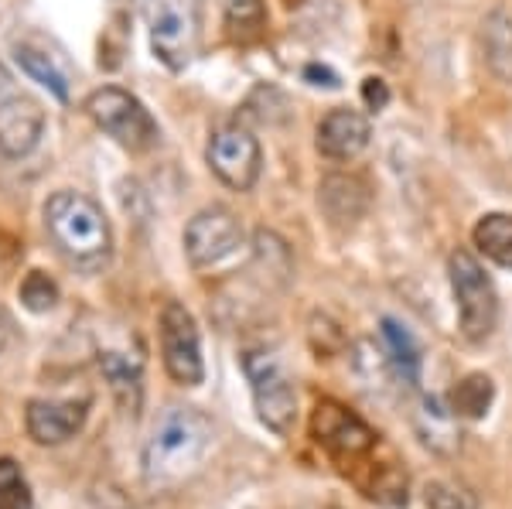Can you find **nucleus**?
Returning <instances> with one entry per match:
<instances>
[{
  "instance_id": "9d476101",
  "label": "nucleus",
  "mask_w": 512,
  "mask_h": 509,
  "mask_svg": "<svg viewBox=\"0 0 512 509\" xmlns=\"http://www.w3.org/2000/svg\"><path fill=\"white\" fill-rule=\"evenodd\" d=\"M311 431H315L318 445L335 458V462H355V458H369L376 448V434L352 414L349 407L335 404V400H321L311 417Z\"/></svg>"
},
{
  "instance_id": "b1692460",
  "label": "nucleus",
  "mask_w": 512,
  "mask_h": 509,
  "mask_svg": "<svg viewBox=\"0 0 512 509\" xmlns=\"http://www.w3.org/2000/svg\"><path fill=\"white\" fill-rule=\"evenodd\" d=\"M21 301H24V308L38 311V315L41 311H52L59 305V287H55V281L48 274L31 270V274L21 281Z\"/></svg>"
},
{
  "instance_id": "0eeeda50",
  "label": "nucleus",
  "mask_w": 512,
  "mask_h": 509,
  "mask_svg": "<svg viewBox=\"0 0 512 509\" xmlns=\"http://www.w3.org/2000/svg\"><path fill=\"white\" fill-rule=\"evenodd\" d=\"M161 356L168 376L181 387H198L205 380V359H202V339L192 311L178 301H168L161 308Z\"/></svg>"
},
{
  "instance_id": "a878e982",
  "label": "nucleus",
  "mask_w": 512,
  "mask_h": 509,
  "mask_svg": "<svg viewBox=\"0 0 512 509\" xmlns=\"http://www.w3.org/2000/svg\"><path fill=\"white\" fill-rule=\"evenodd\" d=\"M11 93H14V79H11V72H7V65L0 62V100H7Z\"/></svg>"
},
{
  "instance_id": "bb28decb",
  "label": "nucleus",
  "mask_w": 512,
  "mask_h": 509,
  "mask_svg": "<svg viewBox=\"0 0 512 509\" xmlns=\"http://www.w3.org/2000/svg\"><path fill=\"white\" fill-rule=\"evenodd\" d=\"M7 318H4V311H0V352H4V346H7Z\"/></svg>"
},
{
  "instance_id": "7ed1b4c3",
  "label": "nucleus",
  "mask_w": 512,
  "mask_h": 509,
  "mask_svg": "<svg viewBox=\"0 0 512 509\" xmlns=\"http://www.w3.org/2000/svg\"><path fill=\"white\" fill-rule=\"evenodd\" d=\"M202 0H144L151 52L168 72H185L202 48Z\"/></svg>"
},
{
  "instance_id": "f3484780",
  "label": "nucleus",
  "mask_w": 512,
  "mask_h": 509,
  "mask_svg": "<svg viewBox=\"0 0 512 509\" xmlns=\"http://www.w3.org/2000/svg\"><path fill=\"white\" fill-rule=\"evenodd\" d=\"M417 434L427 448L451 455L458 448V414L441 397H424L417 410Z\"/></svg>"
},
{
  "instance_id": "39448f33",
  "label": "nucleus",
  "mask_w": 512,
  "mask_h": 509,
  "mask_svg": "<svg viewBox=\"0 0 512 509\" xmlns=\"http://www.w3.org/2000/svg\"><path fill=\"white\" fill-rule=\"evenodd\" d=\"M86 113L93 117V123L103 134H110L127 151H147V147L158 144V120L127 89L120 86L96 89L86 100Z\"/></svg>"
},
{
  "instance_id": "dca6fc26",
  "label": "nucleus",
  "mask_w": 512,
  "mask_h": 509,
  "mask_svg": "<svg viewBox=\"0 0 512 509\" xmlns=\"http://www.w3.org/2000/svg\"><path fill=\"white\" fill-rule=\"evenodd\" d=\"M14 62L28 72L38 86H45L55 100L69 103V72L59 62V55H48L45 48L31 45V41H14Z\"/></svg>"
},
{
  "instance_id": "20e7f679",
  "label": "nucleus",
  "mask_w": 512,
  "mask_h": 509,
  "mask_svg": "<svg viewBox=\"0 0 512 509\" xmlns=\"http://www.w3.org/2000/svg\"><path fill=\"white\" fill-rule=\"evenodd\" d=\"M454 305H458V328L468 342H485L499 325V294L492 277L468 250H454L448 260Z\"/></svg>"
},
{
  "instance_id": "ddd939ff",
  "label": "nucleus",
  "mask_w": 512,
  "mask_h": 509,
  "mask_svg": "<svg viewBox=\"0 0 512 509\" xmlns=\"http://www.w3.org/2000/svg\"><path fill=\"white\" fill-rule=\"evenodd\" d=\"M86 414L89 400H31L24 410V424L38 445H62L82 431Z\"/></svg>"
},
{
  "instance_id": "6ab92c4d",
  "label": "nucleus",
  "mask_w": 512,
  "mask_h": 509,
  "mask_svg": "<svg viewBox=\"0 0 512 509\" xmlns=\"http://www.w3.org/2000/svg\"><path fill=\"white\" fill-rule=\"evenodd\" d=\"M472 240L485 260H492L495 267L512 270V216L509 212H489L475 223Z\"/></svg>"
},
{
  "instance_id": "f8f14e48",
  "label": "nucleus",
  "mask_w": 512,
  "mask_h": 509,
  "mask_svg": "<svg viewBox=\"0 0 512 509\" xmlns=\"http://www.w3.org/2000/svg\"><path fill=\"white\" fill-rule=\"evenodd\" d=\"M369 137H373L369 117L359 110H352V106H335V110H328L315 130L318 154L328 161L359 158V154L369 147Z\"/></svg>"
},
{
  "instance_id": "a211bd4d",
  "label": "nucleus",
  "mask_w": 512,
  "mask_h": 509,
  "mask_svg": "<svg viewBox=\"0 0 512 509\" xmlns=\"http://www.w3.org/2000/svg\"><path fill=\"white\" fill-rule=\"evenodd\" d=\"M383 346H386V359H390L393 373L400 376L407 387H417L420 383V346L410 335L407 325H400L396 318H383Z\"/></svg>"
},
{
  "instance_id": "4468645a",
  "label": "nucleus",
  "mask_w": 512,
  "mask_h": 509,
  "mask_svg": "<svg viewBox=\"0 0 512 509\" xmlns=\"http://www.w3.org/2000/svg\"><path fill=\"white\" fill-rule=\"evenodd\" d=\"M318 205L335 229H352L369 209V188L355 175H328L318 185Z\"/></svg>"
},
{
  "instance_id": "aec40b11",
  "label": "nucleus",
  "mask_w": 512,
  "mask_h": 509,
  "mask_svg": "<svg viewBox=\"0 0 512 509\" xmlns=\"http://www.w3.org/2000/svg\"><path fill=\"white\" fill-rule=\"evenodd\" d=\"M99 369H103V376L110 380V387L120 397V404L137 410V404H140V359H130V356H123V352H103V356H99Z\"/></svg>"
},
{
  "instance_id": "6e6552de",
  "label": "nucleus",
  "mask_w": 512,
  "mask_h": 509,
  "mask_svg": "<svg viewBox=\"0 0 512 509\" xmlns=\"http://www.w3.org/2000/svg\"><path fill=\"white\" fill-rule=\"evenodd\" d=\"M205 161H209L212 175L219 178L222 185H229L233 192H250L260 178V144L246 127L239 123H222V127L212 130L209 147H205Z\"/></svg>"
},
{
  "instance_id": "9b49d317",
  "label": "nucleus",
  "mask_w": 512,
  "mask_h": 509,
  "mask_svg": "<svg viewBox=\"0 0 512 509\" xmlns=\"http://www.w3.org/2000/svg\"><path fill=\"white\" fill-rule=\"evenodd\" d=\"M45 134V110L35 96L14 89L0 100V154L4 158H28Z\"/></svg>"
},
{
  "instance_id": "412c9836",
  "label": "nucleus",
  "mask_w": 512,
  "mask_h": 509,
  "mask_svg": "<svg viewBox=\"0 0 512 509\" xmlns=\"http://www.w3.org/2000/svg\"><path fill=\"white\" fill-rule=\"evenodd\" d=\"M492 397H495V387H492L489 376L472 373V376H465V380H461L458 387H454V393H451V410H454L458 417L478 421V417L489 414Z\"/></svg>"
},
{
  "instance_id": "2eb2a0df",
  "label": "nucleus",
  "mask_w": 512,
  "mask_h": 509,
  "mask_svg": "<svg viewBox=\"0 0 512 509\" xmlns=\"http://www.w3.org/2000/svg\"><path fill=\"white\" fill-rule=\"evenodd\" d=\"M478 45H482L485 69L499 82H512V14L489 11L482 18L478 31Z\"/></svg>"
},
{
  "instance_id": "393cba45",
  "label": "nucleus",
  "mask_w": 512,
  "mask_h": 509,
  "mask_svg": "<svg viewBox=\"0 0 512 509\" xmlns=\"http://www.w3.org/2000/svg\"><path fill=\"white\" fill-rule=\"evenodd\" d=\"M362 100H366L369 110H383L386 103H390V89H386L383 79H366L362 82Z\"/></svg>"
},
{
  "instance_id": "f257e3e1",
  "label": "nucleus",
  "mask_w": 512,
  "mask_h": 509,
  "mask_svg": "<svg viewBox=\"0 0 512 509\" xmlns=\"http://www.w3.org/2000/svg\"><path fill=\"white\" fill-rule=\"evenodd\" d=\"M45 229L69 267L96 274V270L110 264V253H113L110 223H106L103 205L89 199L86 192H72V188L55 192L45 202Z\"/></svg>"
},
{
  "instance_id": "f03ea898",
  "label": "nucleus",
  "mask_w": 512,
  "mask_h": 509,
  "mask_svg": "<svg viewBox=\"0 0 512 509\" xmlns=\"http://www.w3.org/2000/svg\"><path fill=\"white\" fill-rule=\"evenodd\" d=\"M212 441V424L195 407H168L154 424L144 445V482L154 489H171L185 482Z\"/></svg>"
},
{
  "instance_id": "1a4fd4ad",
  "label": "nucleus",
  "mask_w": 512,
  "mask_h": 509,
  "mask_svg": "<svg viewBox=\"0 0 512 509\" xmlns=\"http://www.w3.org/2000/svg\"><path fill=\"white\" fill-rule=\"evenodd\" d=\"M243 246V226L226 205H209L195 212L192 223L185 226V253L195 270L216 267Z\"/></svg>"
},
{
  "instance_id": "4be33fe9",
  "label": "nucleus",
  "mask_w": 512,
  "mask_h": 509,
  "mask_svg": "<svg viewBox=\"0 0 512 509\" xmlns=\"http://www.w3.org/2000/svg\"><path fill=\"white\" fill-rule=\"evenodd\" d=\"M222 14H226L229 35L239 41H253L267 28V7L263 0H222Z\"/></svg>"
},
{
  "instance_id": "423d86ee",
  "label": "nucleus",
  "mask_w": 512,
  "mask_h": 509,
  "mask_svg": "<svg viewBox=\"0 0 512 509\" xmlns=\"http://www.w3.org/2000/svg\"><path fill=\"white\" fill-rule=\"evenodd\" d=\"M243 369L253 390L256 417L274 434L287 438L297 421V393H294L291 376L284 373V366H280L270 352H260V349L246 352Z\"/></svg>"
},
{
  "instance_id": "5701e85b",
  "label": "nucleus",
  "mask_w": 512,
  "mask_h": 509,
  "mask_svg": "<svg viewBox=\"0 0 512 509\" xmlns=\"http://www.w3.org/2000/svg\"><path fill=\"white\" fill-rule=\"evenodd\" d=\"M0 509H31V489L14 458H0Z\"/></svg>"
}]
</instances>
